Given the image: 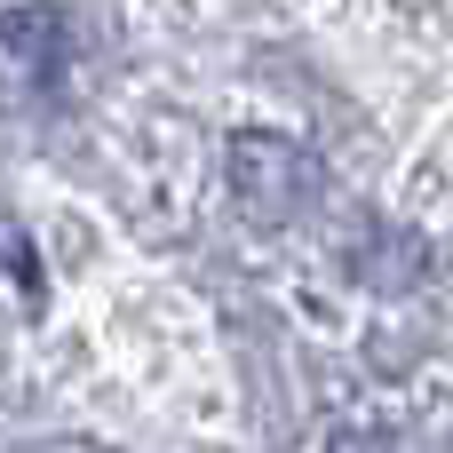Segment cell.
<instances>
[{
	"label": "cell",
	"mask_w": 453,
	"mask_h": 453,
	"mask_svg": "<svg viewBox=\"0 0 453 453\" xmlns=\"http://www.w3.org/2000/svg\"><path fill=\"white\" fill-rule=\"evenodd\" d=\"M334 453H398V446L374 438V430H350V438H334Z\"/></svg>",
	"instance_id": "6da1fadb"
}]
</instances>
